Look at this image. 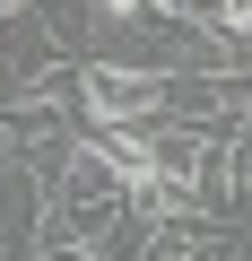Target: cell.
Masks as SVG:
<instances>
[{
  "label": "cell",
  "mask_w": 252,
  "mask_h": 261,
  "mask_svg": "<svg viewBox=\"0 0 252 261\" xmlns=\"http://www.w3.org/2000/svg\"><path fill=\"white\" fill-rule=\"evenodd\" d=\"M78 105H87V130L174 122V70H113V61H78Z\"/></svg>",
  "instance_id": "obj_1"
},
{
  "label": "cell",
  "mask_w": 252,
  "mask_h": 261,
  "mask_svg": "<svg viewBox=\"0 0 252 261\" xmlns=\"http://www.w3.org/2000/svg\"><path fill=\"white\" fill-rule=\"evenodd\" d=\"M191 27H209L226 44H252V0H191Z\"/></svg>",
  "instance_id": "obj_2"
},
{
  "label": "cell",
  "mask_w": 252,
  "mask_h": 261,
  "mask_svg": "<svg viewBox=\"0 0 252 261\" xmlns=\"http://www.w3.org/2000/svg\"><path fill=\"white\" fill-rule=\"evenodd\" d=\"M0 166H18V122L0 113Z\"/></svg>",
  "instance_id": "obj_3"
},
{
  "label": "cell",
  "mask_w": 252,
  "mask_h": 261,
  "mask_svg": "<svg viewBox=\"0 0 252 261\" xmlns=\"http://www.w3.org/2000/svg\"><path fill=\"white\" fill-rule=\"evenodd\" d=\"M148 261H209V252H183V244H174V252H148Z\"/></svg>",
  "instance_id": "obj_4"
},
{
  "label": "cell",
  "mask_w": 252,
  "mask_h": 261,
  "mask_svg": "<svg viewBox=\"0 0 252 261\" xmlns=\"http://www.w3.org/2000/svg\"><path fill=\"white\" fill-rule=\"evenodd\" d=\"M0 18H26V0H0Z\"/></svg>",
  "instance_id": "obj_5"
}]
</instances>
